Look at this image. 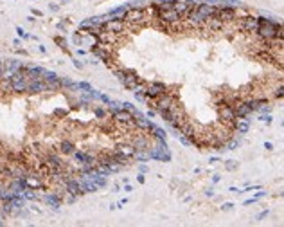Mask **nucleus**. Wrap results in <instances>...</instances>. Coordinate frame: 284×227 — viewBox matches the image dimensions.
I'll return each mask as SVG.
<instances>
[{
	"label": "nucleus",
	"instance_id": "nucleus-23",
	"mask_svg": "<svg viewBox=\"0 0 284 227\" xmlns=\"http://www.w3.org/2000/svg\"><path fill=\"white\" fill-rule=\"evenodd\" d=\"M264 148H266V150H274V146H272V143H264Z\"/></svg>",
	"mask_w": 284,
	"mask_h": 227
},
{
	"label": "nucleus",
	"instance_id": "nucleus-2",
	"mask_svg": "<svg viewBox=\"0 0 284 227\" xmlns=\"http://www.w3.org/2000/svg\"><path fill=\"white\" fill-rule=\"evenodd\" d=\"M122 20L128 22V24H133V25H138L142 29V27H146L149 24V16H147L146 9L133 7V9H126V13L122 15Z\"/></svg>",
	"mask_w": 284,
	"mask_h": 227
},
{
	"label": "nucleus",
	"instance_id": "nucleus-28",
	"mask_svg": "<svg viewBox=\"0 0 284 227\" xmlns=\"http://www.w3.org/2000/svg\"><path fill=\"white\" fill-rule=\"evenodd\" d=\"M63 2H68V0H63Z\"/></svg>",
	"mask_w": 284,
	"mask_h": 227
},
{
	"label": "nucleus",
	"instance_id": "nucleus-14",
	"mask_svg": "<svg viewBox=\"0 0 284 227\" xmlns=\"http://www.w3.org/2000/svg\"><path fill=\"white\" fill-rule=\"evenodd\" d=\"M14 196V193L9 189V186H2L0 187V202H9Z\"/></svg>",
	"mask_w": 284,
	"mask_h": 227
},
{
	"label": "nucleus",
	"instance_id": "nucleus-3",
	"mask_svg": "<svg viewBox=\"0 0 284 227\" xmlns=\"http://www.w3.org/2000/svg\"><path fill=\"white\" fill-rule=\"evenodd\" d=\"M115 74H117V78H119V81L122 83L126 88H130V90L140 81V78L137 76L135 71H128V69H124V67H121L119 71H115Z\"/></svg>",
	"mask_w": 284,
	"mask_h": 227
},
{
	"label": "nucleus",
	"instance_id": "nucleus-22",
	"mask_svg": "<svg viewBox=\"0 0 284 227\" xmlns=\"http://www.w3.org/2000/svg\"><path fill=\"white\" fill-rule=\"evenodd\" d=\"M144 180H146V178H144V173H140V175H138V182L144 184Z\"/></svg>",
	"mask_w": 284,
	"mask_h": 227
},
{
	"label": "nucleus",
	"instance_id": "nucleus-17",
	"mask_svg": "<svg viewBox=\"0 0 284 227\" xmlns=\"http://www.w3.org/2000/svg\"><path fill=\"white\" fill-rule=\"evenodd\" d=\"M151 132H153V134H151V137H153V139H158V141H166V132H164V130H160V128H157V126H155Z\"/></svg>",
	"mask_w": 284,
	"mask_h": 227
},
{
	"label": "nucleus",
	"instance_id": "nucleus-21",
	"mask_svg": "<svg viewBox=\"0 0 284 227\" xmlns=\"http://www.w3.org/2000/svg\"><path fill=\"white\" fill-rule=\"evenodd\" d=\"M16 32H18V34H20L22 38H29V36H27V34H25V32H23V29H20V27H18V29H16Z\"/></svg>",
	"mask_w": 284,
	"mask_h": 227
},
{
	"label": "nucleus",
	"instance_id": "nucleus-6",
	"mask_svg": "<svg viewBox=\"0 0 284 227\" xmlns=\"http://www.w3.org/2000/svg\"><path fill=\"white\" fill-rule=\"evenodd\" d=\"M162 92H166V85L164 83H160V81L147 83V88H146V92H144V99L146 97H157Z\"/></svg>",
	"mask_w": 284,
	"mask_h": 227
},
{
	"label": "nucleus",
	"instance_id": "nucleus-20",
	"mask_svg": "<svg viewBox=\"0 0 284 227\" xmlns=\"http://www.w3.org/2000/svg\"><path fill=\"white\" fill-rule=\"evenodd\" d=\"M232 207H234V204H230V202H228V204L221 206V209H223V211H228V209H232Z\"/></svg>",
	"mask_w": 284,
	"mask_h": 227
},
{
	"label": "nucleus",
	"instance_id": "nucleus-8",
	"mask_svg": "<svg viewBox=\"0 0 284 227\" xmlns=\"http://www.w3.org/2000/svg\"><path fill=\"white\" fill-rule=\"evenodd\" d=\"M216 16L221 22H232V20H236V9H232V7H218L216 9Z\"/></svg>",
	"mask_w": 284,
	"mask_h": 227
},
{
	"label": "nucleus",
	"instance_id": "nucleus-5",
	"mask_svg": "<svg viewBox=\"0 0 284 227\" xmlns=\"http://www.w3.org/2000/svg\"><path fill=\"white\" fill-rule=\"evenodd\" d=\"M101 29H106V31H112V32H124L126 29V22L122 18H108L101 24Z\"/></svg>",
	"mask_w": 284,
	"mask_h": 227
},
{
	"label": "nucleus",
	"instance_id": "nucleus-16",
	"mask_svg": "<svg viewBox=\"0 0 284 227\" xmlns=\"http://www.w3.org/2000/svg\"><path fill=\"white\" fill-rule=\"evenodd\" d=\"M45 200H47V204H51V206L52 207H60L61 206V198H60V196L56 195V193H51V195H47V198H45Z\"/></svg>",
	"mask_w": 284,
	"mask_h": 227
},
{
	"label": "nucleus",
	"instance_id": "nucleus-24",
	"mask_svg": "<svg viewBox=\"0 0 284 227\" xmlns=\"http://www.w3.org/2000/svg\"><path fill=\"white\" fill-rule=\"evenodd\" d=\"M198 2H209V4H214V6H216L218 0H198Z\"/></svg>",
	"mask_w": 284,
	"mask_h": 227
},
{
	"label": "nucleus",
	"instance_id": "nucleus-1",
	"mask_svg": "<svg viewBox=\"0 0 284 227\" xmlns=\"http://www.w3.org/2000/svg\"><path fill=\"white\" fill-rule=\"evenodd\" d=\"M257 34L263 38V40H274V38H282V25L272 22L264 16H257Z\"/></svg>",
	"mask_w": 284,
	"mask_h": 227
},
{
	"label": "nucleus",
	"instance_id": "nucleus-7",
	"mask_svg": "<svg viewBox=\"0 0 284 227\" xmlns=\"http://www.w3.org/2000/svg\"><path fill=\"white\" fill-rule=\"evenodd\" d=\"M115 152H119V153L122 155V157H126L128 161H130V159H133L135 148L130 144V143H126V141H124V143H119V141H117V144H115Z\"/></svg>",
	"mask_w": 284,
	"mask_h": 227
},
{
	"label": "nucleus",
	"instance_id": "nucleus-9",
	"mask_svg": "<svg viewBox=\"0 0 284 227\" xmlns=\"http://www.w3.org/2000/svg\"><path fill=\"white\" fill-rule=\"evenodd\" d=\"M27 92L38 94V92H47V83L43 79H29L27 83Z\"/></svg>",
	"mask_w": 284,
	"mask_h": 227
},
{
	"label": "nucleus",
	"instance_id": "nucleus-27",
	"mask_svg": "<svg viewBox=\"0 0 284 227\" xmlns=\"http://www.w3.org/2000/svg\"><path fill=\"white\" fill-rule=\"evenodd\" d=\"M0 67H2V60H0Z\"/></svg>",
	"mask_w": 284,
	"mask_h": 227
},
{
	"label": "nucleus",
	"instance_id": "nucleus-12",
	"mask_svg": "<svg viewBox=\"0 0 284 227\" xmlns=\"http://www.w3.org/2000/svg\"><path fill=\"white\" fill-rule=\"evenodd\" d=\"M250 130V119H246V117H237L236 119V132L237 134H246Z\"/></svg>",
	"mask_w": 284,
	"mask_h": 227
},
{
	"label": "nucleus",
	"instance_id": "nucleus-4",
	"mask_svg": "<svg viewBox=\"0 0 284 227\" xmlns=\"http://www.w3.org/2000/svg\"><path fill=\"white\" fill-rule=\"evenodd\" d=\"M216 6L214 4H207V2H200L198 4V9H196V13H194V16L198 18V20H207V18H211V16H214L216 15Z\"/></svg>",
	"mask_w": 284,
	"mask_h": 227
},
{
	"label": "nucleus",
	"instance_id": "nucleus-10",
	"mask_svg": "<svg viewBox=\"0 0 284 227\" xmlns=\"http://www.w3.org/2000/svg\"><path fill=\"white\" fill-rule=\"evenodd\" d=\"M27 83L29 79L27 78H13L11 79V90L13 92H27Z\"/></svg>",
	"mask_w": 284,
	"mask_h": 227
},
{
	"label": "nucleus",
	"instance_id": "nucleus-15",
	"mask_svg": "<svg viewBox=\"0 0 284 227\" xmlns=\"http://www.w3.org/2000/svg\"><path fill=\"white\" fill-rule=\"evenodd\" d=\"M237 6H241L239 0H218L216 2V7H232V9H236Z\"/></svg>",
	"mask_w": 284,
	"mask_h": 227
},
{
	"label": "nucleus",
	"instance_id": "nucleus-11",
	"mask_svg": "<svg viewBox=\"0 0 284 227\" xmlns=\"http://www.w3.org/2000/svg\"><path fill=\"white\" fill-rule=\"evenodd\" d=\"M216 112H218V115H220V119H236L234 106H230V105H221V106H216Z\"/></svg>",
	"mask_w": 284,
	"mask_h": 227
},
{
	"label": "nucleus",
	"instance_id": "nucleus-25",
	"mask_svg": "<svg viewBox=\"0 0 284 227\" xmlns=\"http://www.w3.org/2000/svg\"><path fill=\"white\" fill-rule=\"evenodd\" d=\"M32 13H34L36 16H42V11H38V9H32Z\"/></svg>",
	"mask_w": 284,
	"mask_h": 227
},
{
	"label": "nucleus",
	"instance_id": "nucleus-13",
	"mask_svg": "<svg viewBox=\"0 0 284 227\" xmlns=\"http://www.w3.org/2000/svg\"><path fill=\"white\" fill-rule=\"evenodd\" d=\"M60 153H63V155H72L74 153V150H76V144H74L72 141H68V139H65V141H61L60 143Z\"/></svg>",
	"mask_w": 284,
	"mask_h": 227
},
{
	"label": "nucleus",
	"instance_id": "nucleus-18",
	"mask_svg": "<svg viewBox=\"0 0 284 227\" xmlns=\"http://www.w3.org/2000/svg\"><path fill=\"white\" fill-rule=\"evenodd\" d=\"M94 112H95V115H97L99 119H105V117H106V110H103V108H95V106H94Z\"/></svg>",
	"mask_w": 284,
	"mask_h": 227
},
{
	"label": "nucleus",
	"instance_id": "nucleus-26",
	"mask_svg": "<svg viewBox=\"0 0 284 227\" xmlns=\"http://www.w3.org/2000/svg\"><path fill=\"white\" fill-rule=\"evenodd\" d=\"M205 195H207V196H212L214 193H212V189H207V191H205Z\"/></svg>",
	"mask_w": 284,
	"mask_h": 227
},
{
	"label": "nucleus",
	"instance_id": "nucleus-19",
	"mask_svg": "<svg viewBox=\"0 0 284 227\" xmlns=\"http://www.w3.org/2000/svg\"><path fill=\"white\" fill-rule=\"evenodd\" d=\"M236 168H237V162H236V161H227V169H236Z\"/></svg>",
	"mask_w": 284,
	"mask_h": 227
}]
</instances>
